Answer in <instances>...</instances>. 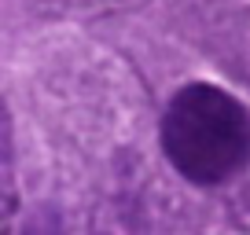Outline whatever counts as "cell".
<instances>
[{
  "label": "cell",
  "instance_id": "cell-1",
  "mask_svg": "<svg viewBox=\"0 0 250 235\" xmlns=\"http://www.w3.org/2000/svg\"><path fill=\"white\" fill-rule=\"evenodd\" d=\"M166 162L195 188H217L250 165V107L213 81H188L158 125Z\"/></svg>",
  "mask_w": 250,
  "mask_h": 235
},
{
  "label": "cell",
  "instance_id": "cell-2",
  "mask_svg": "<svg viewBox=\"0 0 250 235\" xmlns=\"http://www.w3.org/2000/svg\"><path fill=\"white\" fill-rule=\"evenodd\" d=\"M22 235H62V213L52 202H41L37 210L26 217Z\"/></svg>",
  "mask_w": 250,
  "mask_h": 235
}]
</instances>
